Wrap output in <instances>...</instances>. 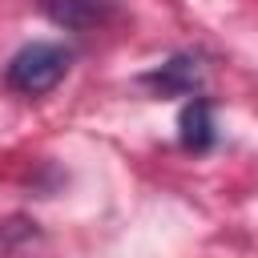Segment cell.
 Wrapping results in <instances>:
<instances>
[{
	"label": "cell",
	"instance_id": "cell-2",
	"mask_svg": "<svg viewBox=\"0 0 258 258\" xmlns=\"http://www.w3.org/2000/svg\"><path fill=\"white\" fill-rule=\"evenodd\" d=\"M202 81H206V69H202V56L194 52H173L169 60H161L141 77V85L153 97H198Z\"/></svg>",
	"mask_w": 258,
	"mask_h": 258
},
{
	"label": "cell",
	"instance_id": "cell-4",
	"mask_svg": "<svg viewBox=\"0 0 258 258\" xmlns=\"http://www.w3.org/2000/svg\"><path fill=\"white\" fill-rule=\"evenodd\" d=\"M40 12L69 32H85L109 16V8L101 0H40Z\"/></svg>",
	"mask_w": 258,
	"mask_h": 258
},
{
	"label": "cell",
	"instance_id": "cell-1",
	"mask_svg": "<svg viewBox=\"0 0 258 258\" xmlns=\"http://www.w3.org/2000/svg\"><path fill=\"white\" fill-rule=\"evenodd\" d=\"M69 69H73V52L64 44L32 40L20 52H12V60L4 69V85L12 93H24V97H44V93H52L64 81Z\"/></svg>",
	"mask_w": 258,
	"mask_h": 258
},
{
	"label": "cell",
	"instance_id": "cell-3",
	"mask_svg": "<svg viewBox=\"0 0 258 258\" xmlns=\"http://www.w3.org/2000/svg\"><path fill=\"white\" fill-rule=\"evenodd\" d=\"M177 137H181V145L194 149V153L214 149L218 129H214V105H210L206 97H189V101H185V109H181V117H177Z\"/></svg>",
	"mask_w": 258,
	"mask_h": 258
}]
</instances>
